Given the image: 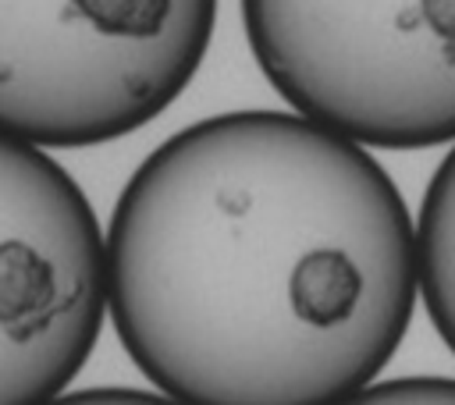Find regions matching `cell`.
I'll list each match as a JSON object with an SVG mask.
<instances>
[{"label": "cell", "mask_w": 455, "mask_h": 405, "mask_svg": "<svg viewBox=\"0 0 455 405\" xmlns=\"http://www.w3.org/2000/svg\"><path fill=\"white\" fill-rule=\"evenodd\" d=\"M46 405H185L164 391H135V387H89V391H71L57 394Z\"/></svg>", "instance_id": "cell-7"}, {"label": "cell", "mask_w": 455, "mask_h": 405, "mask_svg": "<svg viewBox=\"0 0 455 405\" xmlns=\"http://www.w3.org/2000/svg\"><path fill=\"white\" fill-rule=\"evenodd\" d=\"M419 298L437 338L455 355V142L437 163L416 217Z\"/></svg>", "instance_id": "cell-5"}, {"label": "cell", "mask_w": 455, "mask_h": 405, "mask_svg": "<svg viewBox=\"0 0 455 405\" xmlns=\"http://www.w3.org/2000/svg\"><path fill=\"white\" fill-rule=\"evenodd\" d=\"M107 231L78 181L0 131V405L64 394L100 341Z\"/></svg>", "instance_id": "cell-4"}, {"label": "cell", "mask_w": 455, "mask_h": 405, "mask_svg": "<svg viewBox=\"0 0 455 405\" xmlns=\"http://www.w3.org/2000/svg\"><path fill=\"white\" fill-rule=\"evenodd\" d=\"M114 330L185 405H338L398 352L416 220L370 146L231 110L160 142L107 224Z\"/></svg>", "instance_id": "cell-1"}, {"label": "cell", "mask_w": 455, "mask_h": 405, "mask_svg": "<svg viewBox=\"0 0 455 405\" xmlns=\"http://www.w3.org/2000/svg\"><path fill=\"white\" fill-rule=\"evenodd\" d=\"M277 96L370 146L455 142V0H242Z\"/></svg>", "instance_id": "cell-3"}, {"label": "cell", "mask_w": 455, "mask_h": 405, "mask_svg": "<svg viewBox=\"0 0 455 405\" xmlns=\"http://www.w3.org/2000/svg\"><path fill=\"white\" fill-rule=\"evenodd\" d=\"M217 0H0V131L103 146L156 121L199 75Z\"/></svg>", "instance_id": "cell-2"}, {"label": "cell", "mask_w": 455, "mask_h": 405, "mask_svg": "<svg viewBox=\"0 0 455 405\" xmlns=\"http://www.w3.org/2000/svg\"><path fill=\"white\" fill-rule=\"evenodd\" d=\"M338 405H455V377L373 380Z\"/></svg>", "instance_id": "cell-6"}]
</instances>
